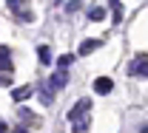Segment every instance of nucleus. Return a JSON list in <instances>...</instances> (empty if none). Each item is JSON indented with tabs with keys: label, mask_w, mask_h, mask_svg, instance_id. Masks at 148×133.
Here are the masks:
<instances>
[{
	"label": "nucleus",
	"mask_w": 148,
	"mask_h": 133,
	"mask_svg": "<svg viewBox=\"0 0 148 133\" xmlns=\"http://www.w3.org/2000/svg\"><path fill=\"white\" fill-rule=\"evenodd\" d=\"M111 9H114L111 23H114V26H117V23H123V9H120V0H111Z\"/></svg>",
	"instance_id": "1a4fd4ad"
},
{
	"label": "nucleus",
	"mask_w": 148,
	"mask_h": 133,
	"mask_svg": "<svg viewBox=\"0 0 148 133\" xmlns=\"http://www.w3.org/2000/svg\"><path fill=\"white\" fill-rule=\"evenodd\" d=\"M6 6H9V9H12V11H14L20 20H23V23H32V20H34L32 9L26 6V0H6Z\"/></svg>",
	"instance_id": "f257e3e1"
},
{
	"label": "nucleus",
	"mask_w": 148,
	"mask_h": 133,
	"mask_svg": "<svg viewBox=\"0 0 148 133\" xmlns=\"http://www.w3.org/2000/svg\"><path fill=\"white\" fill-rule=\"evenodd\" d=\"M140 133H148V125H145V128H140Z\"/></svg>",
	"instance_id": "dca6fc26"
},
{
	"label": "nucleus",
	"mask_w": 148,
	"mask_h": 133,
	"mask_svg": "<svg viewBox=\"0 0 148 133\" xmlns=\"http://www.w3.org/2000/svg\"><path fill=\"white\" fill-rule=\"evenodd\" d=\"M71 62H74V54H66V57H60V62H57V65H60V68L66 71V68H69Z\"/></svg>",
	"instance_id": "ddd939ff"
},
{
	"label": "nucleus",
	"mask_w": 148,
	"mask_h": 133,
	"mask_svg": "<svg viewBox=\"0 0 148 133\" xmlns=\"http://www.w3.org/2000/svg\"><path fill=\"white\" fill-rule=\"evenodd\" d=\"M74 133H88V119H80V122H74Z\"/></svg>",
	"instance_id": "f8f14e48"
},
{
	"label": "nucleus",
	"mask_w": 148,
	"mask_h": 133,
	"mask_svg": "<svg viewBox=\"0 0 148 133\" xmlns=\"http://www.w3.org/2000/svg\"><path fill=\"white\" fill-rule=\"evenodd\" d=\"M0 71H12V54L6 45H0Z\"/></svg>",
	"instance_id": "6e6552de"
},
{
	"label": "nucleus",
	"mask_w": 148,
	"mask_h": 133,
	"mask_svg": "<svg viewBox=\"0 0 148 133\" xmlns=\"http://www.w3.org/2000/svg\"><path fill=\"white\" fill-rule=\"evenodd\" d=\"M100 45H103L100 40H83V43H80V48H77V54H80V57H88V54L97 51Z\"/></svg>",
	"instance_id": "39448f33"
},
{
	"label": "nucleus",
	"mask_w": 148,
	"mask_h": 133,
	"mask_svg": "<svg viewBox=\"0 0 148 133\" xmlns=\"http://www.w3.org/2000/svg\"><path fill=\"white\" fill-rule=\"evenodd\" d=\"M14 133H29V130H26V128H17V130H14Z\"/></svg>",
	"instance_id": "2eb2a0df"
},
{
	"label": "nucleus",
	"mask_w": 148,
	"mask_h": 133,
	"mask_svg": "<svg viewBox=\"0 0 148 133\" xmlns=\"http://www.w3.org/2000/svg\"><path fill=\"white\" fill-rule=\"evenodd\" d=\"M66 82H69V74H66L63 68H60V71H57V74L51 76V79H49V85H51V91H60V88H63Z\"/></svg>",
	"instance_id": "423d86ee"
},
{
	"label": "nucleus",
	"mask_w": 148,
	"mask_h": 133,
	"mask_svg": "<svg viewBox=\"0 0 148 133\" xmlns=\"http://www.w3.org/2000/svg\"><path fill=\"white\" fill-rule=\"evenodd\" d=\"M9 128H6V122H0V133H6Z\"/></svg>",
	"instance_id": "4468645a"
},
{
	"label": "nucleus",
	"mask_w": 148,
	"mask_h": 133,
	"mask_svg": "<svg viewBox=\"0 0 148 133\" xmlns=\"http://www.w3.org/2000/svg\"><path fill=\"white\" fill-rule=\"evenodd\" d=\"M94 91H97L100 96H106V94L114 91V82H111L108 76H100V79H94Z\"/></svg>",
	"instance_id": "20e7f679"
},
{
	"label": "nucleus",
	"mask_w": 148,
	"mask_h": 133,
	"mask_svg": "<svg viewBox=\"0 0 148 133\" xmlns=\"http://www.w3.org/2000/svg\"><path fill=\"white\" fill-rule=\"evenodd\" d=\"M103 17H106V11H103L100 6H94L91 11H88V20H94V23H97V20H103Z\"/></svg>",
	"instance_id": "9b49d317"
},
{
	"label": "nucleus",
	"mask_w": 148,
	"mask_h": 133,
	"mask_svg": "<svg viewBox=\"0 0 148 133\" xmlns=\"http://www.w3.org/2000/svg\"><path fill=\"white\" fill-rule=\"evenodd\" d=\"M128 76H148V57L140 54L128 62Z\"/></svg>",
	"instance_id": "7ed1b4c3"
},
{
	"label": "nucleus",
	"mask_w": 148,
	"mask_h": 133,
	"mask_svg": "<svg viewBox=\"0 0 148 133\" xmlns=\"http://www.w3.org/2000/svg\"><path fill=\"white\" fill-rule=\"evenodd\" d=\"M88 111H91V99H80V102H74V108L69 111V119H71V122L88 119Z\"/></svg>",
	"instance_id": "f03ea898"
},
{
	"label": "nucleus",
	"mask_w": 148,
	"mask_h": 133,
	"mask_svg": "<svg viewBox=\"0 0 148 133\" xmlns=\"http://www.w3.org/2000/svg\"><path fill=\"white\" fill-rule=\"evenodd\" d=\"M32 94H34V91H32L29 85H23V88H14V91H12V99H14V102H26Z\"/></svg>",
	"instance_id": "0eeeda50"
},
{
	"label": "nucleus",
	"mask_w": 148,
	"mask_h": 133,
	"mask_svg": "<svg viewBox=\"0 0 148 133\" xmlns=\"http://www.w3.org/2000/svg\"><path fill=\"white\" fill-rule=\"evenodd\" d=\"M37 54H40V62H46V65L51 62V51H49L46 45H40V48H37Z\"/></svg>",
	"instance_id": "9d476101"
}]
</instances>
